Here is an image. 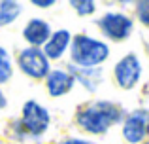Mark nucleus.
<instances>
[{
	"mask_svg": "<svg viewBox=\"0 0 149 144\" xmlns=\"http://www.w3.org/2000/svg\"><path fill=\"white\" fill-rule=\"evenodd\" d=\"M136 13H138V19L143 23V25L149 27V0H143V2H136Z\"/></svg>",
	"mask_w": 149,
	"mask_h": 144,
	"instance_id": "4468645a",
	"label": "nucleus"
},
{
	"mask_svg": "<svg viewBox=\"0 0 149 144\" xmlns=\"http://www.w3.org/2000/svg\"><path fill=\"white\" fill-rule=\"evenodd\" d=\"M123 119V108L108 100H98V103L87 104L77 112V123L89 133H106L111 125Z\"/></svg>",
	"mask_w": 149,
	"mask_h": 144,
	"instance_id": "f257e3e1",
	"label": "nucleus"
},
{
	"mask_svg": "<svg viewBox=\"0 0 149 144\" xmlns=\"http://www.w3.org/2000/svg\"><path fill=\"white\" fill-rule=\"evenodd\" d=\"M23 36H25V40L29 42L32 48L44 46L51 36L49 23L44 21V19H30V21L26 23L25 30H23Z\"/></svg>",
	"mask_w": 149,
	"mask_h": 144,
	"instance_id": "6e6552de",
	"label": "nucleus"
},
{
	"mask_svg": "<svg viewBox=\"0 0 149 144\" xmlns=\"http://www.w3.org/2000/svg\"><path fill=\"white\" fill-rule=\"evenodd\" d=\"M149 135V110H134L125 118L123 123V137L130 144L142 142Z\"/></svg>",
	"mask_w": 149,
	"mask_h": 144,
	"instance_id": "423d86ee",
	"label": "nucleus"
},
{
	"mask_svg": "<svg viewBox=\"0 0 149 144\" xmlns=\"http://www.w3.org/2000/svg\"><path fill=\"white\" fill-rule=\"evenodd\" d=\"M72 42V36H70L68 30H57L49 36V40L45 42L44 48V55L47 59H61L62 53L66 51V48Z\"/></svg>",
	"mask_w": 149,
	"mask_h": 144,
	"instance_id": "9d476101",
	"label": "nucleus"
},
{
	"mask_svg": "<svg viewBox=\"0 0 149 144\" xmlns=\"http://www.w3.org/2000/svg\"><path fill=\"white\" fill-rule=\"evenodd\" d=\"M146 144H149V140H147V142H146Z\"/></svg>",
	"mask_w": 149,
	"mask_h": 144,
	"instance_id": "a211bd4d",
	"label": "nucleus"
},
{
	"mask_svg": "<svg viewBox=\"0 0 149 144\" xmlns=\"http://www.w3.org/2000/svg\"><path fill=\"white\" fill-rule=\"evenodd\" d=\"M19 67H21V70L26 74V76L30 78H36V80H40V78H45L49 74V59L44 55V51H42L40 48H26L23 49L21 53H19V59H17Z\"/></svg>",
	"mask_w": 149,
	"mask_h": 144,
	"instance_id": "20e7f679",
	"label": "nucleus"
},
{
	"mask_svg": "<svg viewBox=\"0 0 149 144\" xmlns=\"http://www.w3.org/2000/svg\"><path fill=\"white\" fill-rule=\"evenodd\" d=\"M21 13V6L17 2H10V0H0V27L10 25L11 21L19 17Z\"/></svg>",
	"mask_w": 149,
	"mask_h": 144,
	"instance_id": "9b49d317",
	"label": "nucleus"
},
{
	"mask_svg": "<svg viewBox=\"0 0 149 144\" xmlns=\"http://www.w3.org/2000/svg\"><path fill=\"white\" fill-rule=\"evenodd\" d=\"M6 106V97H4V93L0 91V108H4Z\"/></svg>",
	"mask_w": 149,
	"mask_h": 144,
	"instance_id": "f3484780",
	"label": "nucleus"
},
{
	"mask_svg": "<svg viewBox=\"0 0 149 144\" xmlns=\"http://www.w3.org/2000/svg\"><path fill=\"white\" fill-rule=\"evenodd\" d=\"M74 74H68L64 70H53L47 74V91L51 97H61L64 93H68L74 85Z\"/></svg>",
	"mask_w": 149,
	"mask_h": 144,
	"instance_id": "1a4fd4ad",
	"label": "nucleus"
},
{
	"mask_svg": "<svg viewBox=\"0 0 149 144\" xmlns=\"http://www.w3.org/2000/svg\"><path fill=\"white\" fill-rule=\"evenodd\" d=\"M70 6H72L79 15H89V13L95 11V2H91V0H72Z\"/></svg>",
	"mask_w": 149,
	"mask_h": 144,
	"instance_id": "ddd939ff",
	"label": "nucleus"
},
{
	"mask_svg": "<svg viewBox=\"0 0 149 144\" xmlns=\"http://www.w3.org/2000/svg\"><path fill=\"white\" fill-rule=\"evenodd\" d=\"M11 74H13V70H11V59L6 49L0 48V84L8 81L11 78Z\"/></svg>",
	"mask_w": 149,
	"mask_h": 144,
	"instance_id": "f8f14e48",
	"label": "nucleus"
},
{
	"mask_svg": "<svg viewBox=\"0 0 149 144\" xmlns=\"http://www.w3.org/2000/svg\"><path fill=\"white\" fill-rule=\"evenodd\" d=\"M109 57V48L91 36H74L72 40V63L81 68H91L104 63Z\"/></svg>",
	"mask_w": 149,
	"mask_h": 144,
	"instance_id": "f03ea898",
	"label": "nucleus"
},
{
	"mask_svg": "<svg viewBox=\"0 0 149 144\" xmlns=\"http://www.w3.org/2000/svg\"><path fill=\"white\" fill-rule=\"evenodd\" d=\"M21 125L32 137L44 135L49 127V112L47 108L40 106L36 100H29L23 106V118H21Z\"/></svg>",
	"mask_w": 149,
	"mask_h": 144,
	"instance_id": "7ed1b4c3",
	"label": "nucleus"
},
{
	"mask_svg": "<svg viewBox=\"0 0 149 144\" xmlns=\"http://www.w3.org/2000/svg\"><path fill=\"white\" fill-rule=\"evenodd\" d=\"M34 4L40 8H47V6H53V0H34Z\"/></svg>",
	"mask_w": 149,
	"mask_h": 144,
	"instance_id": "2eb2a0df",
	"label": "nucleus"
},
{
	"mask_svg": "<svg viewBox=\"0 0 149 144\" xmlns=\"http://www.w3.org/2000/svg\"><path fill=\"white\" fill-rule=\"evenodd\" d=\"M61 144H91V142H85V140H79V138H70V140H64Z\"/></svg>",
	"mask_w": 149,
	"mask_h": 144,
	"instance_id": "dca6fc26",
	"label": "nucleus"
},
{
	"mask_svg": "<svg viewBox=\"0 0 149 144\" xmlns=\"http://www.w3.org/2000/svg\"><path fill=\"white\" fill-rule=\"evenodd\" d=\"M142 76V65L134 53L125 55L115 65V80L123 89H132Z\"/></svg>",
	"mask_w": 149,
	"mask_h": 144,
	"instance_id": "0eeeda50",
	"label": "nucleus"
},
{
	"mask_svg": "<svg viewBox=\"0 0 149 144\" xmlns=\"http://www.w3.org/2000/svg\"><path fill=\"white\" fill-rule=\"evenodd\" d=\"M100 30L104 32V36H108L109 40H125L130 36L132 32V19L127 17L125 13H106L100 17L98 21Z\"/></svg>",
	"mask_w": 149,
	"mask_h": 144,
	"instance_id": "39448f33",
	"label": "nucleus"
}]
</instances>
